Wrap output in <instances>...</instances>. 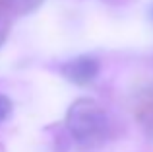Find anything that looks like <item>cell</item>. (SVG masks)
Listing matches in <instances>:
<instances>
[{"label":"cell","instance_id":"obj_1","mask_svg":"<svg viewBox=\"0 0 153 152\" xmlns=\"http://www.w3.org/2000/svg\"><path fill=\"white\" fill-rule=\"evenodd\" d=\"M66 129L78 144L95 146L108 131V115L95 99H76L66 113Z\"/></svg>","mask_w":153,"mask_h":152},{"label":"cell","instance_id":"obj_2","mask_svg":"<svg viewBox=\"0 0 153 152\" xmlns=\"http://www.w3.org/2000/svg\"><path fill=\"white\" fill-rule=\"evenodd\" d=\"M99 70H101V65L91 55H79V57H74L60 65V74L68 82L78 84V86H85V84L93 82Z\"/></svg>","mask_w":153,"mask_h":152},{"label":"cell","instance_id":"obj_3","mask_svg":"<svg viewBox=\"0 0 153 152\" xmlns=\"http://www.w3.org/2000/svg\"><path fill=\"white\" fill-rule=\"evenodd\" d=\"M45 0H0V8L6 12L10 18L14 16H25L37 10Z\"/></svg>","mask_w":153,"mask_h":152},{"label":"cell","instance_id":"obj_4","mask_svg":"<svg viewBox=\"0 0 153 152\" xmlns=\"http://www.w3.org/2000/svg\"><path fill=\"white\" fill-rule=\"evenodd\" d=\"M140 123H142L143 131L153 138V92L140 105Z\"/></svg>","mask_w":153,"mask_h":152},{"label":"cell","instance_id":"obj_5","mask_svg":"<svg viewBox=\"0 0 153 152\" xmlns=\"http://www.w3.org/2000/svg\"><path fill=\"white\" fill-rule=\"evenodd\" d=\"M10 23H12V18L2 10V8H0V47L4 45L8 33H10Z\"/></svg>","mask_w":153,"mask_h":152},{"label":"cell","instance_id":"obj_6","mask_svg":"<svg viewBox=\"0 0 153 152\" xmlns=\"http://www.w3.org/2000/svg\"><path fill=\"white\" fill-rule=\"evenodd\" d=\"M10 113H12V102H10V98L0 96V123L6 121V119L10 117Z\"/></svg>","mask_w":153,"mask_h":152}]
</instances>
